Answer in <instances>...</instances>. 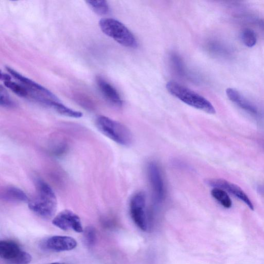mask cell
<instances>
[{"mask_svg":"<svg viewBox=\"0 0 264 264\" xmlns=\"http://www.w3.org/2000/svg\"><path fill=\"white\" fill-rule=\"evenodd\" d=\"M29 208L37 216L52 218L57 210L58 201L51 186L42 180L36 183L35 194L28 201Z\"/></svg>","mask_w":264,"mask_h":264,"instance_id":"1","label":"cell"},{"mask_svg":"<svg viewBox=\"0 0 264 264\" xmlns=\"http://www.w3.org/2000/svg\"><path fill=\"white\" fill-rule=\"evenodd\" d=\"M166 88L173 96L185 104L208 114H215L216 110L212 103L190 89L174 81L168 82Z\"/></svg>","mask_w":264,"mask_h":264,"instance_id":"2","label":"cell"},{"mask_svg":"<svg viewBox=\"0 0 264 264\" xmlns=\"http://www.w3.org/2000/svg\"><path fill=\"white\" fill-rule=\"evenodd\" d=\"M96 125L101 134L117 144L129 147L134 143V137L130 130L117 121L100 116L96 119Z\"/></svg>","mask_w":264,"mask_h":264,"instance_id":"3","label":"cell"},{"mask_svg":"<svg viewBox=\"0 0 264 264\" xmlns=\"http://www.w3.org/2000/svg\"><path fill=\"white\" fill-rule=\"evenodd\" d=\"M102 31L120 45L136 48L138 42L135 35L121 23L112 18H102L99 22Z\"/></svg>","mask_w":264,"mask_h":264,"instance_id":"4","label":"cell"},{"mask_svg":"<svg viewBox=\"0 0 264 264\" xmlns=\"http://www.w3.org/2000/svg\"><path fill=\"white\" fill-rule=\"evenodd\" d=\"M0 256L10 264H29L32 256L23 251L20 245L10 240L0 241Z\"/></svg>","mask_w":264,"mask_h":264,"instance_id":"5","label":"cell"},{"mask_svg":"<svg viewBox=\"0 0 264 264\" xmlns=\"http://www.w3.org/2000/svg\"><path fill=\"white\" fill-rule=\"evenodd\" d=\"M146 195L143 192L136 193L131 197L129 203L130 214L138 227L146 231L148 222L146 214Z\"/></svg>","mask_w":264,"mask_h":264,"instance_id":"6","label":"cell"},{"mask_svg":"<svg viewBox=\"0 0 264 264\" xmlns=\"http://www.w3.org/2000/svg\"><path fill=\"white\" fill-rule=\"evenodd\" d=\"M147 174L155 201L161 203L165 197V187L161 169L157 163L148 164Z\"/></svg>","mask_w":264,"mask_h":264,"instance_id":"7","label":"cell"},{"mask_svg":"<svg viewBox=\"0 0 264 264\" xmlns=\"http://www.w3.org/2000/svg\"><path fill=\"white\" fill-rule=\"evenodd\" d=\"M52 223L63 231L72 230L77 233L84 232L79 216L70 210H64L60 212L54 217Z\"/></svg>","mask_w":264,"mask_h":264,"instance_id":"8","label":"cell"},{"mask_svg":"<svg viewBox=\"0 0 264 264\" xmlns=\"http://www.w3.org/2000/svg\"><path fill=\"white\" fill-rule=\"evenodd\" d=\"M205 183L211 187L220 188L225 192L232 194L246 204L250 210H254V206L248 196L236 184L221 179H207Z\"/></svg>","mask_w":264,"mask_h":264,"instance_id":"9","label":"cell"},{"mask_svg":"<svg viewBox=\"0 0 264 264\" xmlns=\"http://www.w3.org/2000/svg\"><path fill=\"white\" fill-rule=\"evenodd\" d=\"M77 246V242L72 237L64 236H54L46 238L41 243L42 248L53 252H63L72 250Z\"/></svg>","mask_w":264,"mask_h":264,"instance_id":"10","label":"cell"},{"mask_svg":"<svg viewBox=\"0 0 264 264\" xmlns=\"http://www.w3.org/2000/svg\"><path fill=\"white\" fill-rule=\"evenodd\" d=\"M6 69L14 78L24 84L28 90L29 89L32 91H34L37 93L42 94L43 96H44L52 100L60 101L57 97H56L53 93L47 88L23 76V75L10 67H7Z\"/></svg>","mask_w":264,"mask_h":264,"instance_id":"11","label":"cell"},{"mask_svg":"<svg viewBox=\"0 0 264 264\" xmlns=\"http://www.w3.org/2000/svg\"><path fill=\"white\" fill-rule=\"evenodd\" d=\"M97 83L102 95L110 103L117 106L122 105V100L116 89L101 77L97 78Z\"/></svg>","mask_w":264,"mask_h":264,"instance_id":"12","label":"cell"},{"mask_svg":"<svg viewBox=\"0 0 264 264\" xmlns=\"http://www.w3.org/2000/svg\"><path fill=\"white\" fill-rule=\"evenodd\" d=\"M226 94L228 98L233 102L237 104L241 108L253 116L258 115L257 108L248 100L244 99L241 94L236 89L229 88L226 90Z\"/></svg>","mask_w":264,"mask_h":264,"instance_id":"13","label":"cell"},{"mask_svg":"<svg viewBox=\"0 0 264 264\" xmlns=\"http://www.w3.org/2000/svg\"><path fill=\"white\" fill-rule=\"evenodd\" d=\"M2 197L6 200L13 202H28L29 200L24 191L14 186H9L5 188Z\"/></svg>","mask_w":264,"mask_h":264,"instance_id":"14","label":"cell"},{"mask_svg":"<svg viewBox=\"0 0 264 264\" xmlns=\"http://www.w3.org/2000/svg\"><path fill=\"white\" fill-rule=\"evenodd\" d=\"M47 105L52 107L59 114L65 116L75 118H79L83 116L82 112L73 110L60 103V101L49 100Z\"/></svg>","mask_w":264,"mask_h":264,"instance_id":"15","label":"cell"},{"mask_svg":"<svg viewBox=\"0 0 264 264\" xmlns=\"http://www.w3.org/2000/svg\"><path fill=\"white\" fill-rule=\"evenodd\" d=\"M212 197L226 209L232 207V202L228 194L220 188H214L211 191Z\"/></svg>","mask_w":264,"mask_h":264,"instance_id":"16","label":"cell"},{"mask_svg":"<svg viewBox=\"0 0 264 264\" xmlns=\"http://www.w3.org/2000/svg\"><path fill=\"white\" fill-rule=\"evenodd\" d=\"M91 10L99 15H105L109 12V8L105 1H87Z\"/></svg>","mask_w":264,"mask_h":264,"instance_id":"17","label":"cell"},{"mask_svg":"<svg viewBox=\"0 0 264 264\" xmlns=\"http://www.w3.org/2000/svg\"><path fill=\"white\" fill-rule=\"evenodd\" d=\"M241 37L243 43L248 47H253L256 44V36L252 30L249 29L244 30L241 33Z\"/></svg>","mask_w":264,"mask_h":264,"instance_id":"18","label":"cell"},{"mask_svg":"<svg viewBox=\"0 0 264 264\" xmlns=\"http://www.w3.org/2000/svg\"><path fill=\"white\" fill-rule=\"evenodd\" d=\"M5 85L18 96L26 98L28 96L29 92L28 89L20 84L11 81L5 82Z\"/></svg>","mask_w":264,"mask_h":264,"instance_id":"19","label":"cell"},{"mask_svg":"<svg viewBox=\"0 0 264 264\" xmlns=\"http://www.w3.org/2000/svg\"><path fill=\"white\" fill-rule=\"evenodd\" d=\"M0 104L2 106L5 108H13L15 106V103L2 86L0 87Z\"/></svg>","mask_w":264,"mask_h":264,"instance_id":"20","label":"cell"},{"mask_svg":"<svg viewBox=\"0 0 264 264\" xmlns=\"http://www.w3.org/2000/svg\"><path fill=\"white\" fill-rule=\"evenodd\" d=\"M85 243L88 247H91L95 244L96 240V232L92 227H88L84 231Z\"/></svg>","mask_w":264,"mask_h":264,"instance_id":"21","label":"cell"},{"mask_svg":"<svg viewBox=\"0 0 264 264\" xmlns=\"http://www.w3.org/2000/svg\"><path fill=\"white\" fill-rule=\"evenodd\" d=\"M1 79L2 80L4 81V82H8V81H11V77L10 75L8 74L3 73L2 72L1 73Z\"/></svg>","mask_w":264,"mask_h":264,"instance_id":"22","label":"cell"},{"mask_svg":"<svg viewBox=\"0 0 264 264\" xmlns=\"http://www.w3.org/2000/svg\"><path fill=\"white\" fill-rule=\"evenodd\" d=\"M257 191L260 194L264 195V185H259L257 187Z\"/></svg>","mask_w":264,"mask_h":264,"instance_id":"23","label":"cell"},{"mask_svg":"<svg viewBox=\"0 0 264 264\" xmlns=\"http://www.w3.org/2000/svg\"><path fill=\"white\" fill-rule=\"evenodd\" d=\"M48 264H68V263H64V262H52V263H48Z\"/></svg>","mask_w":264,"mask_h":264,"instance_id":"24","label":"cell"}]
</instances>
